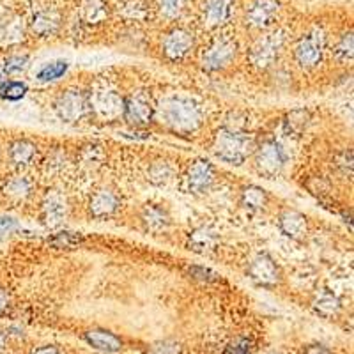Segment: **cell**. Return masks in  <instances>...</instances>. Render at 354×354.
I'll return each instance as SVG.
<instances>
[{"label":"cell","mask_w":354,"mask_h":354,"mask_svg":"<svg viewBox=\"0 0 354 354\" xmlns=\"http://www.w3.org/2000/svg\"><path fill=\"white\" fill-rule=\"evenodd\" d=\"M36 154V144H32L30 140H25V138H18V140H15L9 145V161L17 169H25V167L30 165Z\"/></svg>","instance_id":"cell-19"},{"label":"cell","mask_w":354,"mask_h":354,"mask_svg":"<svg viewBox=\"0 0 354 354\" xmlns=\"http://www.w3.org/2000/svg\"><path fill=\"white\" fill-rule=\"evenodd\" d=\"M34 188V183L28 179L27 176H12L11 179H8L4 185V194L9 198H15V201H25L27 197H30Z\"/></svg>","instance_id":"cell-22"},{"label":"cell","mask_w":354,"mask_h":354,"mask_svg":"<svg viewBox=\"0 0 354 354\" xmlns=\"http://www.w3.org/2000/svg\"><path fill=\"white\" fill-rule=\"evenodd\" d=\"M82 241V236L78 232H59L55 234L50 243L55 245L57 248H69V246H75Z\"/></svg>","instance_id":"cell-34"},{"label":"cell","mask_w":354,"mask_h":354,"mask_svg":"<svg viewBox=\"0 0 354 354\" xmlns=\"http://www.w3.org/2000/svg\"><path fill=\"white\" fill-rule=\"evenodd\" d=\"M278 227H280L283 236H287L289 239H294V241H301V239L306 238V234H308V221H306L305 214L294 209H286L280 213V216H278Z\"/></svg>","instance_id":"cell-16"},{"label":"cell","mask_w":354,"mask_h":354,"mask_svg":"<svg viewBox=\"0 0 354 354\" xmlns=\"http://www.w3.org/2000/svg\"><path fill=\"white\" fill-rule=\"evenodd\" d=\"M59 27H61V15L53 8L44 6V8L36 9L32 18H30V28L39 37L52 36L59 30Z\"/></svg>","instance_id":"cell-17"},{"label":"cell","mask_w":354,"mask_h":354,"mask_svg":"<svg viewBox=\"0 0 354 354\" xmlns=\"http://www.w3.org/2000/svg\"><path fill=\"white\" fill-rule=\"evenodd\" d=\"M246 274L250 277V280H254L257 286L262 287H274L282 280V273H280L277 262L266 254L257 255L250 262Z\"/></svg>","instance_id":"cell-12"},{"label":"cell","mask_w":354,"mask_h":354,"mask_svg":"<svg viewBox=\"0 0 354 354\" xmlns=\"http://www.w3.org/2000/svg\"><path fill=\"white\" fill-rule=\"evenodd\" d=\"M8 305H9V294H8V290L0 287V315L4 314L6 308H8Z\"/></svg>","instance_id":"cell-43"},{"label":"cell","mask_w":354,"mask_h":354,"mask_svg":"<svg viewBox=\"0 0 354 354\" xmlns=\"http://www.w3.org/2000/svg\"><path fill=\"white\" fill-rule=\"evenodd\" d=\"M335 53L342 61H351L353 59V34H346L342 39L338 41L337 46H335Z\"/></svg>","instance_id":"cell-36"},{"label":"cell","mask_w":354,"mask_h":354,"mask_svg":"<svg viewBox=\"0 0 354 354\" xmlns=\"http://www.w3.org/2000/svg\"><path fill=\"white\" fill-rule=\"evenodd\" d=\"M30 354H61V351L57 349L55 346H43V347H37V349H34Z\"/></svg>","instance_id":"cell-44"},{"label":"cell","mask_w":354,"mask_h":354,"mask_svg":"<svg viewBox=\"0 0 354 354\" xmlns=\"http://www.w3.org/2000/svg\"><path fill=\"white\" fill-rule=\"evenodd\" d=\"M254 149V138L250 137L246 131H232V129L223 128L214 140V154L220 160L232 163V165L245 163V160Z\"/></svg>","instance_id":"cell-2"},{"label":"cell","mask_w":354,"mask_h":354,"mask_svg":"<svg viewBox=\"0 0 354 354\" xmlns=\"http://www.w3.org/2000/svg\"><path fill=\"white\" fill-rule=\"evenodd\" d=\"M142 223L151 232H161L170 225V214L160 204H147L142 211Z\"/></svg>","instance_id":"cell-20"},{"label":"cell","mask_w":354,"mask_h":354,"mask_svg":"<svg viewBox=\"0 0 354 354\" xmlns=\"http://www.w3.org/2000/svg\"><path fill=\"white\" fill-rule=\"evenodd\" d=\"M62 161H66L64 156H62L61 153H57L55 158H48V163H46V170H48V172L52 170V172H53V170H57V169H59V170L64 169Z\"/></svg>","instance_id":"cell-41"},{"label":"cell","mask_w":354,"mask_h":354,"mask_svg":"<svg viewBox=\"0 0 354 354\" xmlns=\"http://www.w3.org/2000/svg\"><path fill=\"white\" fill-rule=\"evenodd\" d=\"M283 43H286V34L282 30L264 32L252 44V48H250V61H252V64L255 68H270L278 59L280 52H282Z\"/></svg>","instance_id":"cell-3"},{"label":"cell","mask_w":354,"mask_h":354,"mask_svg":"<svg viewBox=\"0 0 354 354\" xmlns=\"http://www.w3.org/2000/svg\"><path fill=\"white\" fill-rule=\"evenodd\" d=\"M119 205H121V201L117 197V194L113 189L110 188H100L96 189L88 201V211L93 214L94 218H109L112 214H115V211L119 209Z\"/></svg>","instance_id":"cell-15"},{"label":"cell","mask_w":354,"mask_h":354,"mask_svg":"<svg viewBox=\"0 0 354 354\" xmlns=\"http://www.w3.org/2000/svg\"><path fill=\"white\" fill-rule=\"evenodd\" d=\"M80 12L87 24H97L106 17L105 0H82Z\"/></svg>","instance_id":"cell-26"},{"label":"cell","mask_w":354,"mask_h":354,"mask_svg":"<svg viewBox=\"0 0 354 354\" xmlns=\"http://www.w3.org/2000/svg\"><path fill=\"white\" fill-rule=\"evenodd\" d=\"M186 0H158V11L167 20H174L183 12Z\"/></svg>","instance_id":"cell-31"},{"label":"cell","mask_w":354,"mask_h":354,"mask_svg":"<svg viewBox=\"0 0 354 354\" xmlns=\"http://www.w3.org/2000/svg\"><path fill=\"white\" fill-rule=\"evenodd\" d=\"M303 354H331V353L330 349L322 346V344H312V346H308L305 351H303Z\"/></svg>","instance_id":"cell-42"},{"label":"cell","mask_w":354,"mask_h":354,"mask_svg":"<svg viewBox=\"0 0 354 354\" xmlns=\"http://www.w3.org/2000/svg\"><path fill=\"white\" fill-rule=\"evenodd\" d=\"M340 306H342L340 305V299L331 290H322L321 294H317V298L314 299L315 312L324 315V317H331V315L337 314Z\"/></svg>","instance_id":"cell-24"},{"label":"cell","mask_w":354,"mask_h":354,"mask_svg":"<svg viewBox=\"0 0 354 354\" xmlns=\"http://www.w3.org/2000/svg\"><path fill=\"white\" fill-rule=\"evenodd\" d=\"M278 12L280 4L277 0H250L245 9L246 25L264 30L274 24Z\"/></svg>","instance_id":"cell-10"},{"label":"cell","mask_w":354,"mask_h":354,"mask_svg":"<svg viewBox=\"0 0 354 354\" xmlns=\"http://www.w3.org/2000/svg\"><path fill=\"white\" fill-rule=\"evenodd\" d=\"M195 46L194 34L186 28H174L163 39V53L170 61H181Z\"/></svg>","instance_id":"cell-13"},{"label":"cell","mask_w":354,"mask_h":354,"mask_svg":"<svg viewBox=\"0 0 354 354\" xmlns=\"http://www.w3.org/2000/svg\"><path fill=\"white\" fill-rule=\"evenodd\" d=\"M18 229V221L11 216H0V236H8Z\"/></svg>","instance_id":"cell-40"},{"label":"cell","mask_w":354,"mask_h":354,"mask_svg":"<svg viewBox=\"0 0 354 354\" xmlns=\"http://www.w3.org/2000/svg\"><path fill=\"white\" fill-rule=\"evenodd\" d=\"M216 245V236L214 232H211L209 229L201 227V229L194 230L192 236H189V246L198 252V254H205V252H211Z\"/></svg>","instance_id":"cell-25"},{"label":"cell","mask_w":354,"mask_h":354,"mask_svg":"<svg viewBox=\"0 0 354 354\" xmlns=\"http://www.w3.org/2000/svg\"><path fill=\"white\" fill-rule=\"evenodd\" d=\"M189 273L194 274L195 278H198V280H204V282H213V280H216L218 278V274L214 273V271L207 270V268H198V266L192 268Z\"/></svg>","instance_id":"cell-39"},{"label":"cell","mask_w":354,"mask_h":354,"mask_svg":"<svg viewBox=\"0 0 354 354\" xmlns=\"http://www.w3.org/2000/svg\"><path fill=\"white\" fill-rule=\"evenodd\" d=\"M103 160H105V153L100 145H85L80 151V165L88 170L100 169L103 165Z\"/></svg>","instance_id":"cell-28"},{"label":"cell","mask_w":354,"mask_h":354,"mask_svg":"<svg viewBox=\"0 0 354 354\" xmlns=\"http://www.w3.org/2000/svg\"><path fill=\"white\" fill-rule=\"evenodd\" d=\"M21 36L20 24L17 20L15 21H4L0 25V39L4 43H17Z\"/></svg>","instance_id":"cell-33"},{"label":"cell","mask_w":354,"mask_h":354,"mask_svg":"<svg viewBox=\"0 0 354 354\" xmlns=\"http://www.w3.org/2000/svg\"><path fill=\"white\" fill-rule=\"evenodd\" d=\"M270 354H277V353H270Z\"/></svg>","instance_id":"cell-47"},{"label":"cell","mask_w":354,"mask_h":354,"mask_svg":"<svg viewBox=\"0 0 354 354\" xmlns=\"http://www.w3.org/2000/svg\"><path fill=\"white\" fill-rule=\"evenodd\" d=\"M28 66V55L27 53H12L4 61V73L6 75H18L24 73Z\"/></svg>","instance_id":"cell-32"},{"label":"cell","mask_w":354,"mask_h":354,"mask_svg":"<svg viewBox=\"0 0 354 354\" xmlns=\"http://www.w3.org/2000/svg\"><path fill=\"white\" fill-rule=\"evenodd\" d=\"M306 113L305 112H294L292 115L289 117V121H287V126H289L290 131L294 133H301L306 126Z\"/></svg>","instance_id":"cell-38"},{"label":"cell","mask_w":354,"mask_h":354,"mask_svg":"<svg viewBox=\"0 0 354 354\" xmlns=\"http://www.w3.org/2000/svg\"><path fill=\"white\" fill-rule=\"evenodd\" d=\"M287 163V154L277 140H266L255 149V169L261 176L274 177L282 172Z\"/></svg>","instance_id":"cell-5"},{"label":"cell","mask_w":354,"mask_h":354,"mask_svg":"<svg viewBox=\"0 0 354 354\" xmlns=\"http://www.w3.org/2000/svg\"><path fill=\"white\" fill-rule=\"evenodd\" d=\"M216 181V170L207 160H195L189 163L185 177H183V186L186 194L192 195H204L213 188Z\"/></svg>","instance_id":"cell-4"},{"label":"cell","mask_w":354,"mask_h":354,"mask_svg":"<svg viewBox=\"0 0 354 354\" xmlns=\"http://www.w3.org/2000/svg\"><path fill=\"white\" fill-rule=\"evenodd\" d=\"M2 347H4V335L0 333V349H2Z\"/></svg>","instance_id":"cell-46"},{"label":"cell","mask_w":354,"mask_h":354,"mask_svg":"<svg viewBox=\"0 0 354 354\" xmlns=\"http://www.w3.org/2000/svg\"><path fill=\"white\" fill-rule=\"evenodd\" d=\"M96 109L100 110L103 115H115L117 112H122V100H119V97L113 93H110V91H103L96 101Z\"/></svg>","instance_id":"cell-29"},{"label":"cell","mask_w":354,"mask_h":354,"mask_svg":"<svg viewBox=\"0 0 354 354\" xmlns=\"http://www.w3.org/2000/svg\"><path fill=\"white\" fill-rule=\"evenodd\" d=\"M68 216V201L57 189H52L43 201V221L46 227H61Z\"/></svg>","instance_id":"cell-14"},{"label":"cell","mask_w":354,"mask_h":354,"mask_svg":"<svg viewBox=\"0 0 354 354\" xmlns=\"http://www.w3.org/2000/svg\"><path fill=\"white\" fill-rule=\"evenodd\" d=\"M176 177V167L167 160L154 161L149 169V181L156 186H165Z\"/></svg>","instance_id":"cell-23"},{"label":"cell","mask_w":354,"mask_h":354,"mask_svg":"<svg viewBox=\"0 0 354 354\" xmlns=\"http://www.w3.org/2000/svg\"><path fill=\"white\" fill-rule=\"evenodd\" d=\"M147 354H183L181 346L172 340H160L147 349Z\"/></svg>","instance_id":"cell-35"},{"label":"cell","mask_w":354,"mask_h":354,"mask_svg":"<svg viewBox=\"0 0 354 354\" xmlns=\"http://www.w3.org/2000/svg\"><path fill=\"white\" fill-rule=\"evenodd\" d=\"M4 75H6L4 69H2V66H0V85L4 84Z\"/></svg>","instance_id":"cell-45"},{"label":"cell","mask_w":354,"mask_h":354,"mask_svg":"<svg viewBox=\"0 0 354 354\" xmlns=\"http://www.w3.org/2000/svg\"><path fill=\"white\" fill-rule=\"evenodd\" d=\"M241 205L248 211H262L270 202V195L257 185H248L241 189Z\"/></svg>","instance_id":"cell-21"},{"label":"cell","mask_w":354,"mask_h":354,"mask_svg":"<svg viewBox=\"0 0 354 354\" xmlns=\"http://www.w3.org/2000/svg\"><path fill=\"white\" fill-rule=\"evenodd\" d=\"M322 50H324V37L319 30H312L298 41L294 48V57L303 68H314L321 62Z\"/></svg>","instance_id":"cell-11"},{"label":"cell","mask_w":354,"mask_h":354,"mask_svg":"<svg viewBox=\"0 0 354 354\" xmlns=\"http://www.w3.org/2000/svg\"><path fill=\"white\" fill-rule=\"evenodd\" d=\"M122 113L124 119L133 126H147L153 121L154 106L151 96L144 91H137V93L129 94L124 101H122Z\"/></svg>","instance_id":"cell-8"},{"label":"cell","mask_w":354,"mask_h":354,"mask_svg":"<svg viewBox=\"0 0 354 354\" xmlns=\"http://www.w3.org/2000/svg\"><path fill=\"white\" fill-rule=\"evenodd\" d=\"M236 9V0H204L201 12L202 27L214 30L230 21Z\"/></svg>","instance_id":"cell-9"},{"label":"cell","mask_w":354,"mask_h":354,"mask_svg":"<svg viewBox=\"0 0 354 354\" xmlns=\"http://www.w3.org/2000/svg\"><path fill=\"white\" fill-rule=\"evenodd\" d=\"M68 69H69V64L66 61L48 62V64H44L43 68L37 71V80L43 82V84L55 82V80H59V78L64 77Z\"/></svg>","instance_id":"cell-27"},{"label":"cell","mask_w":354,"mask_h":354,"mask_svg":"<svg viewBox=\"0 0 354 354\" xmlns=\"http://www.w3.org/2000/svg\"><path fill=\"white\" fill-rule=\"evenodd\" d=\"M236 52H238V46H236L234 39L225 36L218 37L207 46V50L202 55V68L209 73L225 69L236 59Z\"/></svg>","instance_id":"cell-6"},{"label":"cell","mask_w":354,"mask_h":354,"mask_svg":"<svg viewBox=\"0 0 354 354\" xmlns=\"http://www.w3.org/2000/svg\"><path fill=\"white\" fill-rule=\"evenodd\" d=\"M158 117L174 131H195L202 122V110L194 100L185 96H170L158 106Z\"/></svg>","instance_id":"cell-1"},{"label":"cell","mask_w":354,"mask_h":354,"mask_svg":"<svg viewBox=\"0 0 354 354\" xmlns=\"http://www.w3.org/2000/svg\"><path fill=\"white\" fill-rule=\"evenodd\" d=\"M88 103L87 96L82 91L77 88H69L66 93L57 97L55 101V112L59 119L64 122H78L85 117L88 112Z\"/></svg>","instance_id":"cell-7"},{"label":"cell","mask_w":354,"mask_h":354,"mask_svg":"<svg viewBox=\"0 0 354 354\" xmlns=\"http://www.w3.org/2000/svg\"><path fill=\"white\" fill-rule=\"evenodd\" d=\"M250 349H252V340L239 337L227 346V354H248Z\"/></svg>","instance_id":"cell-37"},{"label":"cell","mask_w":354,"mask_h":354,"mask_svg":"<svg viewBox=\"0 0 354 354\" xmlns=\"http://www.w3.org/2000/svg\"><path fill=\"white\" fill-rule=\"evenodd\" d=\"M85 342L88 346H93L94 349L97 351H103V353H117V351L122 349V342L121 338L113 335L112 331H106V330H91L84 335Z\"/></svg>","instance_id":"cell-18"},{"label":"cell","mask_w":354,"mask_h":354,"mask_svg":"<svg viewBox=\"0 0 354 354\" xmlns=\"http://www.w3.org/2000/svg\"><path fill=\"white\" fill-rule=\"evenodd\" d=\"M27 93H28L27 84L20 80H12V82H8V84L4 82V84L0 85V96L8 101L21 100V97H25V94Z\"/></svg>","instance_id":"cell-30"}]
</instances>
